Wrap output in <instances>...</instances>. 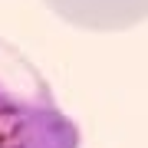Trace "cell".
<instances>
[{"instance_id":"6da1fadb","label":"cell","mask_w":148,"mask_h":148,"mask_svg":"<svg viewBox=\"0 0 148 148\" xmlns=\"http://www.w3.org/2000/svg\"><path fill=\"white\" fill-rule=\"evenodd\" d=\"M0 148H82V132L59 109L46 76L0 40Z\"/></svg>"},{"instance_id":"7a4b0ae2","label":"cell","mask_w":148,"mask_h":148,"mask_svg":"<svg viewBox=\"0 0 148 148\" xmlns=\"http://www.w3.org/2000/svg\"><path fill=\"white\" fill-rule=\"evenodd\" d=\"M56 16L79 30H128L148 20V0H43Z\"/></svg>"}]
</instances>
